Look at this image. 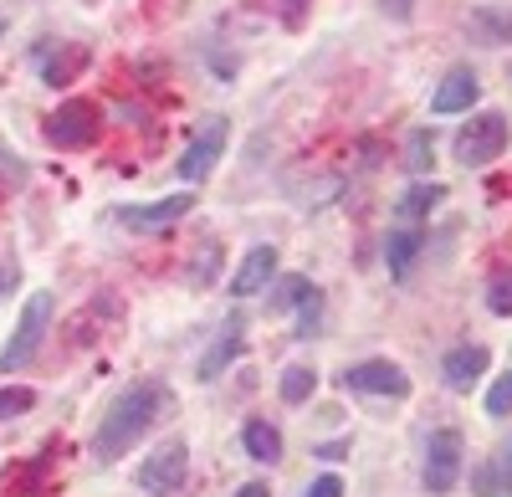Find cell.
<instances>
[{
	"label": "cell",
	"mask_w": 512,
	"mask_h": 497,
	"mask_svg": "<svg viewBox=\"0 0 512 497\" xmlns=\"http://www.w3.org/2000/svg\"><path fill=\"white\" fill-rule=\"evenodd\" d=\"M420 246H425V236H420V231H395L390 241H384V262H390V272H395V277L420 257Z\"/></svg>",
	"instance_id": "15"
},
{
	"label": "cell",
	"mask_w": 512,
	"mask_h": 497,
	"mask_svg": "<svg viewBox=\"0 0 512 497\" xmlns=\"http://www.w3.org/2000/svg\"><path fill=\"white\" fill-rule=\"evenodd\" d=\"M36 405V395L26 390V385H11V390H0V421H16L21 410H31Z\"/></svg>",
	"instance_id": "19"
},
{
	"label": "cell",
	"mask_w": 512,
	"mask_h": 497,
	"mask_svg": "<svg viewBox=\"0 0 512 497\" xmlns=\"http://www.w3.org/2000/svg\"><path fill=\"white\" fill-rule=\"evenodd\" d=\"M431 149H436V144H431V134L420 129V134L410 139V164H405V170H431Z\"/></svg>",
	"instance_id": "21"
},
{
	"label": "cell",
	"mask_w": 512,
	"mask_h": 497,
	"mask_svg": "<svg viewBox=\"0 0 512 497\" xmlns=\"http://www.w3.org/2000/svg\"><path fill=\"white\" fill-rule=\"evenodd\" d=\"M190 195H169V200H154V205H123L118 221L123 226H134V231H164V226H175L190 216Z\"/></svg>",
	"instance_id": "9"
},
{
	"label": "cell",
	"mask_w": 512,
	"mask_h": 497,
	"mask_svg": "<svg viewBox=\"0 0 512 497\" xmlns=\"http://www.w3.org/2000/svg\"><path fill=\"white\" fill-rule=\"evenodd\" d=\"M241 446H246V457H251V462H277V457H282V431L267 426V421H246Z\"/></svg>",
	"instance_id": "14"
},
{
	"label": "cell",
	"mask_w": 512,
	"mask_h": 497,
	"mask_svg": "<svg viewBox=\"0 0 512 497\" xmlns=\"http://www.w3.org/2000/svg\"><path fill=\"white\" fill-rule=\"evenodd\" d=\"M236 497H272V492H267V487H262V482H246V487H241V492H236Z\"/></svg>",
	"instance_id": "28"
},
{
	"label": "cell",
	"mask_w": 512,
	"mask_h": 497,
	"mask_svg": "<svg viewBox=\"0 0 512 497\" xmlns=\"http://www.w3.org/2000/svg\"><path fill=\"white\" fill-rule=\"evenodd\" d=\"M477 487H482V497H502V492H497V477H492L487 467L477 472Z\"/></svg>",
	"instance_id": "25"
},
{
	"label": "cell",
	"mask_w": 512,
	"mask_h": 497,
	"mask_svg": "<svg viewBox=\"0 0 512 497\" xmlns=\"http://www.w3.org/2000/svg\"><path fill=\"white\" fill-rule=\"evenodd\" d=\"M477 31H492L497 41H512V16H477Z\"/></svg>",
	"instance_id": "23"
},
{
	"label": "cell",
	"mask_w": 512,
	"mask_h": 497,
	"mask_svg": "<svg viewBox=\"0 0 512 497\" xmlns=\"http://www.w3.org/2000/svg\"><path fill=\"white\" fill-rule=\"evenodd\" d=\"M313 390H318V375H313L308 364H287V369H282V400H287V405H303Z\"/></svg>",
	"instance_id": "16"
},
{
	"label": "cell",
	"mask_w": 512,
	"mask_h": 497,
	"mask_svg": "<svg viewBox=\"0 0 512 497\" xmlns=\"http://www.w3.org/2000/svg\"><path fill=\"white\" fill-rule=\"evenodd\" d=\"M507 482H512V446H507Z\"/></svg>",
	"instance_id": "30"
},
{
	"label": "cell",
	"mask_w": 512,
	"mask_h": 497,
	"mask_svg": "<svg viewBox=\"0 0 512 497\" xmlns=\"http://www.w3.org/2000/svg\"><path fill=\"white\" fill-rule=\"evenodd\" d=\"M236 354H241V318H231V323H226V334L200 354V369H195V375H200V380H216Z\"/></svg>",
	"instance_id": "13"
},
{
	"label": "cell",
	"mask_w": 512,
	"mask_h": 497,
	"mask_svg": "<svg viewBox=\"0 0 512 497\" xmlns=\"http://www.w3.org/2000/svg\"><path fill=\"white\" fill-rule=\"evenodd\" d=\"M47 323H52V293H31L26 308H21V323H16L11 344L0 349V369H21L41 349V339H47Z\"/></svg>",
	"instance_id": "2"
},
{
	"label": "cell",
	"mask_w": 512,
	"mask_h": 497,
	"mask_svg": "<svg viewBox=\"0 0 512 497\" xmlns=\"http://www.w3.org/2000/svg\"><path fill=\"white\" fill-rule=\"evenodd\" d=\"M502 149H507V118L502 113H477L456 134V159L461 164H492Z\"/></svg>",
	"instance_id": "4"
},
{
	"label": "cell",
	"mask_w": 512,
	"mask_h": 497,
	"mask_svg": "<svg viewBox=\"0 0 512 497\" xmlns=\"http://www.w3.org/2000/svg\"><path fill=\"white\" fill-rule=\"evenodd\" d=\"M185 472H190V446L185 441H164L159 451H149L144 457V472H139V482H144V492H175V487H185Z\"/></svg>",
	"instance_id": "7"
},
{
	"label": "cell",
	"mask_w": 512,
	"mask_h": 497,
	"mask_svg": "<svg viewBox=\"0 0 512 497\" xmlns=\"http://www.w3.org/2000/svg\"><path fill=\"white\" fill-rule=\"evenodd\" d=\"M384 11H390V16H410V0H384Z\"/></svg>",
	"instance_id": "29"
},
{
	"label": "cell",
	"mask_w": 512,
	"mask_h": 497,
	"mask_svg": "<svg viewBox=\"0 0 512 497\" xmlns=\"http://www.w3.org/2000/svg\"><path fill=\"white\" fill-rule=\"evenodd\" d=\"M169 410V390L164 385H128L108 410H103V426L93 436V457L98 462H118L134 441H144V431Z\"/></svg>",
	"instance_id": "1"
},
{
	"label": "cell",
	"mask_w": 512,
	"mask_h": 497,
	"mask_svg": "<svg viewBox=\"0 0 512 497\" xmlns=\"http://www.w3.org/2000/svg\"><path fill=\"white\" fill-rule=\"evenodd\" d=\"M226 139H231V129H226V118H205V129L185 144V154H180V180L185 185H200L210 170L221 164V154H226Z\"/></svg>",
	"instance_id": "3"
},
{
	"label": "cell",
	"mask_w": 512,
	"mask_h": 497,
	"mask_svg": "<svg viewBox=\"0 0 512 497\" xmlns=\"http://www.w3.org/2000/svg\"><path fill=\"white\" fill-rule=\"evenodd\" d=\"M282 11H287V21H303V11H308V0H282Z\"/></svg>",
	"instance_id": "27"
},
{
	"label": "cell",
	"mask_w": 512,
	"mask_h": 497,
	"mask_svg": "<svg viewBox=\"0 0 512 497\" xmlns=\"http://www.w3.org/2000/svg\"><path fill=\"white\" fill-rule=\"evenodd\" d=\"M308 298H313V282H308V277H282L277 303H308Z\"/></svg>",
	"instance_id": "22"
},
{
	"label": "cell",
	"mask_w": 512,
	"mask_h": 497,
	"mask_svg": "<svg viewBox=\"0 0 512 497\" xmlns=\"http://www.w3.org/2000/svg\"><path fill=\"white\" fill-rule=\"evenodd\" d=\"M487 308L497 318H512V272H497L492 287H487Z\"/></svg>",
	"instance_id": "18"
},
{
	"label": "cell",
	"mask_w": 512,
	"mask_h": 497,
	"mask_svg": "<svg viewBox=\"0 0 512 497\" xmlns=\"http://www.w3.org/2000/svg\"><path fill=\"white\" fill-rule=\"evenodd\" d=\"M507 410H512V375H502L487 395V416H507Z\"/></svg>",
	"instance_id": "20"
},
{
	"label": "cell",
	"mask_w": 512,
	"mask_h": 497,
	"mask_svg": "<svg viewBox=\"0 0 512 497\" xmlns=\"http://www.w3.org/2000/svg\"><path fill=\"white\" fill-rule=\"evenodd\" d=\"M461 477V431H436L431 441H425V492H451Z\"/></svg>",
	"instance_id": "6"
},
{
	"label": "cell",
	"mask_w": 512,
	"mask_h": 497,
	"mask_svg": "<svg viewBox=\"0 0 512 497\" xmlns=\"http://www.w3.org/2000/svg\"><path fill=\"white\" fill-rule=\"evenodd\" d=\"M477 98H482V82H477V72L456 67V72L441 82V88L431 93V108H436V113H466Z\"/></svg>",
	"instance_id": "12"
},
{
	"label": "cell",
	"mask_w": 512,
	"mask_h": 497,
	"mask_svg": "<svg viewBox=\"0 0 512 497\" xmlns=\"http://www.w3.org/2000/svg\"><path fill=\"white\" fill-rule=\"evenodd\" d=\"M344 390H359V395H395V400H405V395H410V380H405V369L390 364V359H364V364L344 369Z\"/></svg>",
	"instance_id": "8"
},
{
	"label": "cell",
	"mask_w": 512,
	"mask_h": 497,
	"mask_svg": "<svg viewBox=\"0 0 512 497\" xmlns=\"http://www.w3.org/2000/svg\"><path fill=\"white\" fill-rule=\"evenodd\" d=\"M318 457L338 462V457H349V446H344V441H328V446H318Z\"/></svg>",
	"instance_id": "26"
},
{
	"label": "cell",
	"mask_w": 512,
	"mask_h": 497,
	"mask_svg": "<svg viewBox=\"0 0 512 497\" xmlns=\"http://www.w3.org/2000/svg\"><path fill=\"white\" fill-rule=\"evenodd\" d=\"M98 108L88 103V98H72V103H62L52 118H47V139L57 144V149H82V144H93L98 139Z\"/></svg>",
	"instance_id": "5"
},
{
	"label": "cell",
	"mask_w": 512,
	"mask_h": 497,
	"mask_svg": "<svg viewBox=\"0 0 512 497\" xmlns=\"http://www.w3.org/2000/svg\"><path fill=\"white\" fill-rule=\"evenodd\" d=\"M277 277V246H251L241 272L231 277V293L236 298H251V293H262V287Z\"/></svg>",
	"instance_id": "11"
},
{
	"label": "cell",
	"mask_w": 512,
	"mask_h": 497,
	"mask_svg": "<svg viewBox=\"0 0 512 497\" xmlns=\"http://www.w3.org/2000/svg\"><path fill=\"white\" fill-rule=\"evenodd\" d=\"M441 200H446V185H415V190L400 195V216H405V221H420V216L431 211V205H441Z\"/></svg>",
	"instance_id": "17"
},
{
	"label": "cell",
	"mask_w": 512,
	"mask_h": 497,
	"mask_svg": "<svg viewBox=\"0 0 512 497\" xmlns=\"http://www.w3.org/2000/svg\"><path fill=\"white\" fill-rule=\"evenodd\" d=\"M487 364H492V354H487L482 344H461V349H451V354L441 359V375H446L451 390H472V385L487 375Z\"/></svg>",
	"instance_id": "10"
},
{
	"label": "cell",
	"mask_w": 512,
	"mask_h": 497,
	"mask_svg": "<svg viewBox=\"0 0 512 497\" xmlns=\"http://www.w3.org/2000/svg\"><path fill=\"white\" fill-rule=\"evenodd\" d=\"M303 497H344V482H338V477H318Z\"/></svg>",
	"instance_id": "24"
}]
</instances>
